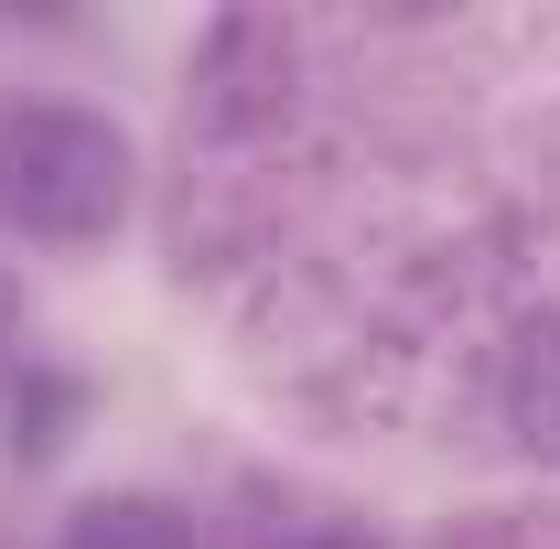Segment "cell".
<instances>
[{
  "instance_id": "obj_1",
  "label": "cell",
  "mask_w": 560,
  "mask_h": 549,
  "mask_svg": "<svg viewBox=\"0 0 560 549\" xmlns=\"http://www.w3.org/2000/svg\"><path fill=\"white\" fill-rule=\"evenodd\" d=\"M119 206H130V151H119L108 119L55 108V97H33V108L0 119V215L22 237L86 248V237L119 226Z\"/></svg>"
},
{
  "instance_id": "obj_2",
  "label": "cell",
  "mask_w": 560,
  "mask_h": 549,
  "mask_svg": "<svg viewBox=\"0 0 560 549\" xmlns=\"http://www.w3.org/2000/svg\"><path fill=\"white\" fill-rule=\"evenodd\" d=\"M495 431L528 464H560V324H528L495 355Z\"/></svg>"
},
{
  "instance_id": "obj_3",
  "label": "cell",
  "mask_w": 560,
  "mask_h": 549,
  "mask_svg": "<svg viewBox=\"0 0 560 549\" xmlns=\"http://www.w3.org/2000/svg\"><path fill=\"white\" fill-rule=\"evenodd\" d=\"M66 549H195V528L162 495H97V506H75Z\"/></svg>"
},
{
  "instance_id": "obj_4",
  "label": "cell",
  "mask_w": 560,
  "mask_h": 549,
  "mask_svg": "<svg viewBox=\"0 0 560 549\" xmlns=\"http://www.w3.org/2000/svg\"><path fill=\"white\" fill-rule=\"evenodd\" d=\"M302 549H346V539H302Z\"/></svg>"
}]
</instances>
